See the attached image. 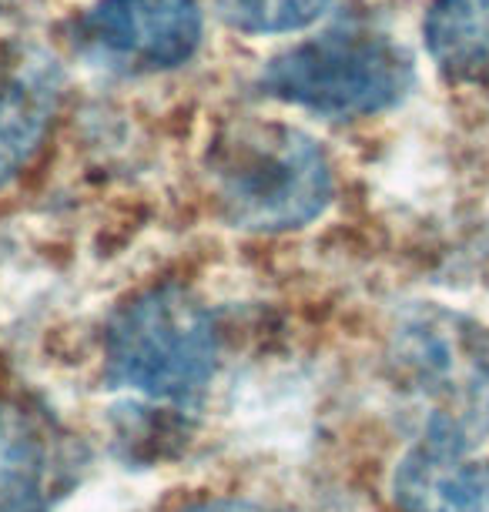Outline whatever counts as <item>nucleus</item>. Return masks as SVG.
<instances>
[{"instance_id":"obj_1","label":"nucleus","mask_w":489,"mask_h":512,"mask_svg":"<svg viewBox=\"0 0 489 512\" xmlns=\"http://www.w3.org/2000/svg\"><path fill=\"white\" fill-rule=\"evenodd\" d=\"M389 379L416 442L473 452L489 439V332L473 318L412 308L392 335Z\"/></svg>"},{"instance_id":"obj_2","label":"nucleus","mask_w":489,"mask_h":512,"mask_svg":"<svg viewBox=\"0 0 489 512\" xmlns=\"http://www.w3.org/2000/svg\"><path fill=\"white\" fill-rule=\"evenodd\" d=\"M218 211L245 231H292L332 198V168L309 134L282 121L238 118L208 148Z\"/></svg>"},{"instance_id":"obj_3","label":"nucleus","mask_w":489,"mask_h":512,"mask_svg":"<svg viewBox=\"0 0 489 512\" xmlns=\"http://www.w3.org/2000/svg\"><path fill=\"white\" fill-rule=\"evenodd\" d=\"M215 362L212 315L178 285L138 295L111 318L104 335L108 379L148 402H195L212 382Z\"/></svg>"},{"instance_id":"obj_4","label":"nucleus","mask_w":489,"mask_h":512,"mask_svg":"<svg viewBox=\"0 0 489 512\" xmlns=\"http://www.w3.org/2000/svg\"><path fill=\"white\" fill-rule=\"evenodd\" d=\"M416 67L406 47L369 27H335L289 47L265 64L268 98L322 118H366L406 98Z\"/></svg>"},{"instance_id":"obj_5","label":"nucleus","mask_w":489,"mask_h":512,"mask_svg":"<svg viewBox=\"0 0 489 512\" xmlns=\"http://www.w3.org/2000/svg\"><path fill=\"white\" fill-rule=\"evenodd\" d=\"M81 44L111 67L168 71L201 44L198 0H98L81 21Z\"/></svg>"},{"instance_id":"obj_6","label":"nucleus","mask_w":489,"mask_h":512,"mask_svg":"<svg viewBox=\"0 0 489 512\" xmlns=\"http://www.w3.org/2000/svg\"><path fill=\"white\" fill-rule=\"evenodd\" d=\"M402 512H489V462L416 442L392 472Z\"/></svg>"},{"instance_id":"obj_7","label":"nucleus","mask_w":489,"mask_h":512,"mask_svg":"<svg viewBox=\"0 0 489 512\" xmlns=\"http://www.w3.org/2000/svg\"><path fill=\"white\" fill-rule=\"evenodd\" d=\"M54 91L51 74L34 64L0 74V188L21 175L41 148L54 114Z\"/></svg>"},{"instance_id":"obj_8","label":"nucleus","mask_w":489,"mask_h":512,"mask_svg":"<svg viewBox=\"0 0 489 512\" xmlns=\"http://www.w3.org/2000/svg\"><path fill=\"white\" fill-rule=\"evenodd\" d=\"M426 47L453 81H489V0H433Z\"/></svg>"},{"instance_id":"obj_9","label":"nucleus","mask_w":489,"mask_h":512,"mask_svg":"<svg viewBox=\"0 0 489 512\" xmlns=\"http://www.w3.org/2000/svg\"><path fill=\"white\" fill-rule=\"evenodd\" d=\"M54 489V466L44 442L11 432L0 439V512H44Z\"/></svg>"},{"instance_id":"obj_10","label":"nucleus","mask_w":489,"mask_h":512,"mask_svg":"<svg viewBox=\"0 0 489 512\" xmlns=\"http://www.w3.org/2000/svg\"><path fill=\"white\" fill-rule=\"evenodd\" d=\"M329 0H218V11L242 34H292L315 24Z\"/></svg>"},{"instance_id":"obj_11","label":"nucleus","mask_w":489,"mask_h":512,"mask_svg":"<svg viewBox=\"0 0 489 512\" xmlns=\"http://www.w3.org/2000/svg\"><path fill=\"white\" fill-rule=\"evenodd\" d=\"M181 512H295V509L268 506V502H252V499H205Z\"/></svg>"}]
</instances>
